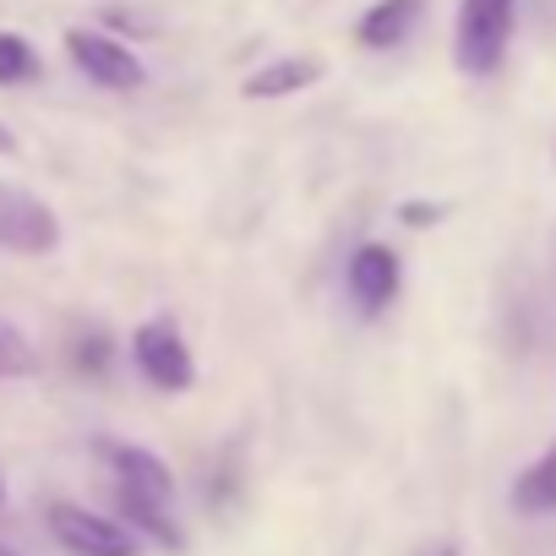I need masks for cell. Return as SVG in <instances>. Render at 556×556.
<instances>
[{"instance_id":"6da1fadb","label":"cell","mask_w":556,"mask_h":556,"mask_svg":"<svg viewBox=\"0 0 556 556\" xmlns=\"http://www.w3.org/2000/svg\"><path fill=\"white\" fill-rule=\"evenodd\" d=\"M110 464H115V507H121L126 529L164 545V551H186V529L175 523V475H169V464L148 447H131V442H115Z\"/></svg>"},{"instance_id":"7a4b0ae2","label":"cell","mask_w":556,"mask_h":556,"mask_svg":"<svg viewBox=\"0 0 556 556\" xmlns=\"http://www.w3.org/2000/svg\"><path fill=\"white\" fill-rule=\"evenodd\" d=\"M513 17L518 0H458L453 23V61L464 77H491L513 45Z\"/></svg>"},{"instance_id":"3957f363","label":"cell","mask_w":556,"mask_h":556,"mask_svg":"<svg viewBox=\"0 0 556 556\" xmlns=\"http://www.w3.org/2000/svg\"><path fill=\"white\" fill-rule=\"evenodd\" d=\"M0 245L17 256H50L61 245V218L28 186L0 180Z\"/></svg>"},{"instance_id":"277c9868","label":"cell","mask_w":556,"mask_h":556,"mask_svg":"<svg viewBox=\"0 0 556 556\" xmlns=\"http://www.w3.org/2000/svg\"><path fill=\"white\" fill-rule=\"evenodd\" d=\"M131 361L159 393H186L197 382V361H191V350H186V339L169 317H153L131 333Z\"/></svg>"},{"instance_id":"5b68a950","label":"cell","mask_w":556,"mask_h":556,"mask_svg":"<svg viewBox=\"0 0 556 556\" xmlns=\"http://www.w3.org/2000/svg\"><path fill=\"white\" fill-rule=\"evenodd\" d=\"M50 534L72 556H137V534L121 518H104L83 502H55L50 507Z\"/></svg>"},{"instance_id":"8992f818","label":"cell","mask_w":556,"mask_h":556,"mask_svg":"<svg viewBox=\"0 0 556 556\" xmlns=\"http://www.w3.org/2000/svg\"><path fill=\"white\" fill-rule=\"evenodd\" d=\"M66 55H72L77 72H83L88 83H99V88L137 93V88L148 83V66H142L121 39H110V34H99V28H72V34H66Z\"/></svg>"},{"instance_id":"52a82bcc","label":"cell","mask_w":556,"mask_h":556,"mask_svg":"<svg viewBox=\"0 0 556 556\" xmlns=\"http://www.w3.org/2000/svg\"><path fill=\"white\" fill-rule=\"evenodd\" d=\"M350 301L366 312V317H377L393 295H399V278H404V267H399V251L393 245H382V240H366L355 256H350Z\"/></svg>"},{"instance_id":"ba28073f","label":"cell","mask_w":556,"mask_h":556,"mask_svg":"<svg viewBox=\"0 0 556 556\" xmlns=\"http://www.w3.org/2000/svg\"><path fill=\"white\" fill-rule=\"evenodd\" d=\"M323 72H328L323 55H278V61L256 66V72L240 83V93H245V99H262V104H267V99H290V93L317 88Z\"/></svg>"},{"instance_id":"9c48e42d","label":"cell","mask_w":556,"mask_h":556,"mask_svg":"<svg viewBox=\"0 0 556 556\" xmlns=\"http://www.w3.org/2000/svg\"><path fill=\"white\" fill-rule=\"evenodd\" d=\"M420 12H426V0H371L366 17L355 23V39L366 50H393V45L409 39V28L420 23Z\"/></svg>"},{"instance_id":"30bf717a","label":"cell","mask_w":556,"mask_h":556,"mask_svg":"<svg viewBox=\"0 0 556 556\" xmlns=\"http://www.w3.org/2000/svg\"><path fill=\"white\" fill-rule=\"evenodd\" d=\"M513 507L523 513V518H545V513H556V442L534 458V464H523L518 469V480H513Z\"/></svg>"},{"instance_id":"8fae6325","label":"cell","mask_w":556,"mask_h":556,"mask_svg":"<svg viewBox=\"0 0 556 556\" xmlns=\"http://www.w3.org/2000/svg\"><path fill=\"white\" fill-rule=\"evenodd\" d=\"M39 77V55L23 34H7L0 28V88H23Z\"/></svg>"},{"instance_id":"7c38bea8","label":"cell","mask_w":556,"mask_h":556,"mask_svg":"<svg viewBox=\"0 0 556 556\" xmlns=\"http://www.w3.org/2000/svg\"><path fill=\"white\" fill-rule=\"evenodd\" d=\"M34 371H39V350L28 344V333L0 323V377H34Z\"/></svg>"},{"instance_id":"4fadbf2b","label":"cell","mask_w":556,"mask_h":556,"mask_svg":"<svg viewBox=\"0 0 556 556\" xmlns=\"http://www.w3.org/2000/svg\"><path fill=\"white\" fill-rule=\"evenodd\" d=\"M110 355H115V344H110L104 333L77 339V366H83V371H104V366H110Z\"/></svg>"},{"instance_id":"5bb4252c","label":"cell","mask_w":556,"mask_h":556,"mask_svg":"<svg viewBox=\"0 0 556 556\" xmlns=\"http://www.w3.org/2000/svg\"><path fill=\"white\" fill-rule=\"evenodd\" d=\"M399 218H404L409 229H426V224H437V218H442V207H431V202H404V207H399Z\"/></svg>"},{"instance_id":"9a60e30c","label":"cell","mask_w":556,"mask_h":556,"mask_svg":"<svg viewBox=\"0 0 556 556\" xmlns=\"http://www.w3.org/2000/svg\"><path fill=\"white\" fill-rule=\"evenodd\" d=\"M0 153H17V137H12L7 126H0Z\"/></svg>"},{"instance_id":"2e32d148","label":"cell","mask_w":556,"mask_h":556,"mask_svg":"<svg viewBox=\"0 0 556 556\" xmlns=\"http://www.w3.org/2000/svg\"><path fill=\"white\" fill-rule=\"evenodd\" d=\"M431 556H458V545H442V551H431Z\"/></svg>"},{"instance_id":"e0dca14e","label":"cell","mask_w":556,"mask_h":556,"mask_svg":"<svg viewBox=\"0 0 556 556\" xmlns=\"http://www.w3.org/2000/svg\"><path fill=\"white\" fill-rule=\"evenodd\" d=\"M0 502H7V469H0Z\"/></svg>"},{"instance_id":"ac0fdd59","label":"cell","mask_w":556,"mask_h":556,"mask_svg":"<svg viewBox=\"0 0 556 556\" xmlns=\"http://www.w3.org/2000/svg\"><path fill=\"white\" fill-rule=\"evenodd\" d=\"M0 556H17V551H12V545H0Z\"/></svg>"}]
</instances>
